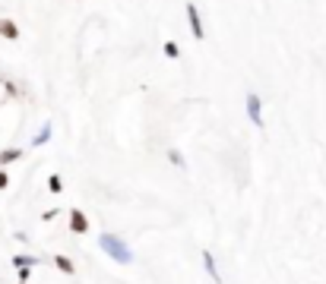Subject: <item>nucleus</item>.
<instances>
[{"mask_svg": "<svg viewBox=\"0 0 326 284\" xmlns=\"http://www.w3.org/2000/svg\"><path fill=\"white\" fill-rule=\"evenodd\" d=\"M19 158H23V148H4V151H0V164H13Z\"/></svg>", "mask_w": 326, "mask_h": 284, "instance_id": "obj_9", "label": "nucleus"}, {"mask_svg": "<svg viewBox=\"0 0 326 284\" xmlns=\"http://www.w3.org/2000/svg\"><path fill=\"white\" fill-rule=\"evenodd\" d=\"M203 269H206V275H209L212 284H222V272H219V265H215L212 250H203Z\"/></svg>", "mask_w": 326, "mask_h": 284, "instance_id": "obj_5", "label": "nucleus"}, {"mask_svg": "<svg viewBox=\"0 0 326 284\" xmlns=\"http://www.w3.org/2000/svg\"><path fill=\"white\" fill-rule=\"evenodd\" d=\"M57 212H60V208H51V212L42 215V221H54V218H57Z\"/></svg>", "mask_w": 326, "mask_h": 284, "instance_id": "obj_15", "label": "nucleus"}, {"mask_svg": "<svg viewBox=\"0 0 326 284\" xmlns=\"http://www.w3.org/2000/svg\"><path fill=\"white\" fill-rule=\"evenodd\" d=\"M54 265H57V272H64V275H73V272H76V265L70 262L64 253H57V256H54Z\"/></svg>", "mask_w": 326, "mask_h": 284, "instance_id": "obj_8", "label": "nucleus"}, {"mask_svg": "<svg viewBox=\"0 0 326 284\" xmlns=\"http://www.w3.org/2000/svg\"><path fill=\"white\" fill-rule=\"evenodd\" d=\"M48 189H51L54 196L64 193V177H60V174H51V177H48Z\"/></svg>", "mask_w": 326, "mask_h": 284, "instance_id": "obj_11", "label": "nucleus"}, {"mask_svg": "<svg viewBox=\"0 0 326 284\" xmlns=\"http://www.w3.org/2000/svg\"><path fill=\"white\" fill-rule=\"evenodd\" d=\"M98 246H101V253L111 262H117V265H130L133 262V246L127 243L124 237H117V234H101Z\"/></svg>", "mask_w": 326, "mask_h": 284, "instance_id": "obj_1", "label": "nucleus"}, {"mask_svg": "<svg viewBox=\"0 0 326 284\" xmlns=\"http://www.w3.org/2000/svg\"><path fill=\"white\" fill-rule=\"evenodd\" d=\"M244 111H247V120L257 126V129H266V120H263V98L260 92H244Z\"/></svg>", "mask_w": 326, "mask_h": 284, "instance_id": "obj_2", "label": "nucleus"}, {"mask_svg": "<svg viewBox=\"0 0 326 284\" xmlns=\"http://www.w3.org/2000/svg\"><path fill=\"white\" fill-rule=\"evenodd\" d=\"M187 26H190V32H193V38L196 41H203L206 38V26H203V16H200V7L193 4V0H187Z\"/></svg>", "mask_w": 326, "mask_h": 284, "instance_id": "obj_3", "label": "nucleus"}, {"mask_svg": "<svg viewBox=\"0 0 326 284\" xmlns=\"http://www.w3.org/2000/svg\"><path fill=\"white\" fill-rule=\"evenodd\" d=\"M70 231L73 234H89V218H86V212L83 208H70Z\"/></svg>", "mask_w": 326, "mask_h": 284, "instance_id": "obj_4", "label": "nucleus"}, {"mask_svg": "<svg viewBox=\"0 0 326 284\" xmlns=\"http://www.w3.org/2000/svg\"><path fill=\"white\" fill-rule=\"evenodd\" d=\"M19 284H29V281H19Z\"/></svg>", "mask_w": 326, "mask_h": 284, "instance_id": "obj_16", "label": "nucleus"}, {"mask_svg": "<svg viewBox=\"0 0 326 284\" xmlns=\"http://www.w3.org/2000/svg\"><path fill=\"white\" fill-rule=\"evenodd\" d=\"M161 51H165L168 60H180V45L177 41H165V45H161Z\"/></svg>", "mask_w": 326, "mask_h": 284, "instance_id": "obj_10", "label": "nucleus"}, {"mask_svg": "<svg viewBox=\"0 0 326 284\" xmlns=\"http://www.w3.org/2000/svg\"><path fill=\"white\" fill-rule=\"evenodd\" d=\"M168 161H171L174 167H187V161H184V151H180V148H168Z\"/></svg>", "mask_w": 326, "mask_h": 284, "instance_id": "obj_13", "label": "nucleus"}, {"mask_svg": "<svg viewBox=\"0 0 326 284\" xmlns=\"http://www.w3.org/2000/svg\"><path fill=\"white\" fill-rule=\"evenodd\" d=\"M13 265L16 269H32V265H38V259L35 256H13Z\"/></svg>", "mask_w": 326, "mask_h": 284, "instance_id": "obj_12", "label": "nucleus"}, {"mask_svg": "<svg viewBox=\"0 0 326 284\" xmlns=\"http://www.w3.org/2000/svg\"><path fill=\"white\" fill-rule=\"evenodd\" d=\"M10 186V174H7V170H0V189H7Z\"/></svg>", "mask_w": 326, "mask_h": 284, "instance_id": "obj_14", "label": "nucleus"}, {"mask_svg": "<svg viewBox=\"0 0 326 284\" xmlns=\"http://www.w3.org/2000/svg\"><path fill=\"white\" fill-rule=\"evenodd\" d=\"M0 35H4L7 41H16V38H19V26H16L13 19H7V16H0Z\"/></svg>", "mask_w": 326, "mask_h": 284, "instance_id": "obj_6", "label": "nucleus"}, {"mask_svg": "<svg viewBox=\"0 0 326 284\" xmlns=\"http://www.w3.org/2000/svg\"><path fill=\"white\" fill-rule=\"evenodd\" d=\"M51 133H54V123L48 120V123H45V126L38 129V136L32 139V145H35V148H42V145H48V142H51Z\"/></svg>", "mask_w": 326, "mask_h": 284, "instance_id": "obj_7", "label": "nucleus"}]
</instances>
